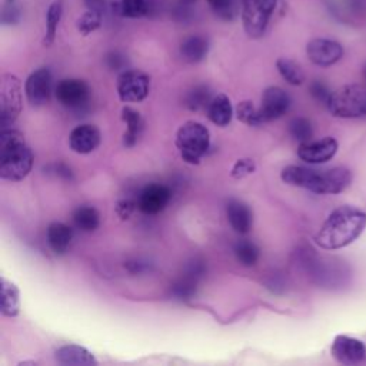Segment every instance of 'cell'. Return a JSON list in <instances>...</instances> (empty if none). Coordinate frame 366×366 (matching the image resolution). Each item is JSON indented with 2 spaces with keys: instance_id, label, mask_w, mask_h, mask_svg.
Masks as SVG:
<instances>
[{
  "instance_id": "obj_1",
  "label": "cell",
  "mask_w": 366,
  "mask_h": 366,
  "mask_svg": "<svg viewBox=\"0 0 366 366\" xmlns=\"http://www.w3.org/2000/svg\"><path fill=\"white\" fill-rule=\"evenodd\" d=\"M366 229V212L343 204L330 212L315 234V243L325 250H337L352 244Z\"/></svg>"
},
{
  "instance_id": "obj_2",
  "label": "cell",
  "mask_w": 366,
  "mask_h": 366,
  "mask_svg": "<svg viewBox=\"0 0 366 366\" xmlns=\"http://www.w3.org/2000/svg\"><path fill=\"white\" fill-rule=\"evenodd\" d=\"M280 179L286 184L302 187L316 194H337L350 186L353 174L352 170L345 166L312 169L299 164H289L282 169Z\"/></svg>"
},
{
  "instance_id": "obj_3",
  "label": "cell",
  "mask_w": 366,
  "mask_h": 366,
  "mask_svg": "<svg viewBox=\"0 0 366 366\" xmlns=\"http://www.w3.org/2000/svg\"><path fill=\"white\" fill-rule=\"evenodd\" d=\"M33 167V153L21 132L13 126L0 133V177L9 182L23 180Z\"/></svg>"
},
{
  "instance_id": "obj_4",
  "label": "cell",
  "mask_w": 366,
  "mask_h": 366,
  "mask_svg": "<svg viewBox=\"0 0 366 366\" xmlns=\"http://www.w3.org/2000/svg\"><path fill=\"white\" fill-rule=\"evenodd\" d=\"M210 146L209 129L194 120L183 123L176 133V147L189 164H199Z\"/></svg>"
},
{
  "instance_id": "obj_5",
  "label": "cell",
  "mask_w": 366,
  "mask_h": 366,
  "mask_svg": "<svg viewBox=\"0 0 366 366\" xmlns=\"http://www.w3.org/2000/svg\"><path fill=\"white\" fill-rule=\"evenodd\" d=\"M332 116L340 119H357L366 116V86L350 83L332 92L327 103Z\"/></svg>"
},
{
  "instance_id": "obj_6",
  "label": "cell",
  "mask_w": 366,
  "mask_h": 366,
  "mask_svg": "<svg viewBox=\"0 0 366 366\" xmlns=\"http://www.w3.org/2000/svg\"><path fill=\"white\" fill-rule=\"evenodd\" d=\"M276 6L277 0H242L240 17L249 37L260 39L266 33Z\"/></svg>"
},
{
  "instance_id": "obj_7",
  "label": "cell",
  "mask_w": 366,
  "mask_h": 366,
  "mask_svg": "<svg viewBox=\"0 0 366 366\" xmlns=\"http://www.w3.org/2000/svg\"><path fill=\"white\" fill-rule=\"evenodd\" d=\"M23 107V94L20 80L11 74L4 73L0 79V126L10 127L17 120Z\"/></svg>"
},
{
  "instance_id": "obj_8",
  "label": "cell",
  "mask_w": 366,
  "mask_h": 366,
  "mask_svg": "<svg viewBox=\"0 0 366 366\" xmlns=\"http://www.w3.org/2000/svg\"><path fill=\"white\" fill-rule=\"evenodd\" d=\"M117 94L124 103L143 102L150 92V79L140 70H124L117 77Z\"/></svg>"
},
{
  "instance_id": "obj_9",
  "label": "cell",
  "mask_w": 366,
  "mask_h": 366,
  "mask_svg": "<svg viewBox=\"0 0 366 366\" xmlns=\"http://www.w3.org/2000/svg\"><path fill=\"white\" fill-rule=\"evenodd\" d=\"M90 87L81 79H63L54 87L57 102L71 110H79L90 100Z\"/></svg>"
},
{
  "instance_id": "obj_10",
  "label": "cell",
  "mask_w": 366,
  "mask_h": 366,
  "mask_svg": "<svg viewBox=\"0 0 366 366\" xmlns=\"http://www.w3.org/2000/svg\"><path fill=\"white\" fill-rule=\"evenodd\" d=\"M330 355L340 365L356 366L365 362L366 346L353 336L337 335L330 345Z\"/></svg>"
},
{
  "instance_id": "obj_11",
  "label": "cell",
  "mask_w": 366,
  "mask_h": 366,
  "mask_svg": "<svg viewBox=\"0 0 366 366\" xmlns=\"http://www.w3.org/2000/svg\"><path fill=\"white\" fill-rule=\"evenodd\" d=\"M343 46L333 39L316 37L306 44V56L315 66L330 67L343 57Z\"/></svg>"
},
{
  "instance_id": "obj_12",
  "label": "cell",
  "mask_w": 366,
  "mask_h": 366,
  "mask_svg": "<svg viewBox=\"0 0 366 366\" xmlns=\"http://www.w3.org/2000/svg\"><path fill=\"white\" fill-rule=\"evenodd\" d=\"M339 143L332 136L320 139H310L305 143H299L297 157L309 164H322L329 162L337 153Z\"/></svg>"
},
{
  "instance_id": "obj_13",
  "label": "cell",
  "mask_w": 366,
  "mask_h": 366,
  "mask_svg": "<svg viewBox=\"0 0 366 366\" xmlns=\"http://www.w3.org/2000/svg\"><path fill=\"white\" fill-rule=\"evenodd\" d=\"M53 77L47 67H40L29 74L24 83V93L29 103L34 107L46 104L51 94Z\"/></svg>"
},
{
  "instance_id": "obj_14",
  "label": "cell",
  "mask_w": 366,
  "mask_h": 366,
  "mask_svg": "<svg viewBox=\"0 0 366 366\" xmlns=\"http://www.w3.org/2000/svg\"><path fill=\"white\" fill-rule=\"evenodd\" d=\"M289 107L290 96L282 87L270 86L262 94L259 112L263 123H267L282 117L289 110Z\"/></svg>"
},
{
  "instance_id": "obj_15",
  "label": "cell",
  "mask_w": 366,
  "mask_h": 366,
  "mask_svg": "<svg viewBox=\"0 0 366 366\" xmlns=\"http://www.w3.org/2000/svg\"><path fill=\"white\" fill-rule=\"evenodd\" d=\"M172 192L160 183H150L137 196V209L144 214H157L169 204Z\"/></svg>"
},
{
  "instance_id": "obj_16",
  "label": "cell",
  "mask_w": 366,
  "mask_h": 366,
  "mask_svg": "<svg viewBox=\"0 0 366 366\" xmlns=\"http://www.w3.org/2000/svg\"><path fill=\"white\" fill-rule=\"evenodd\" d=\"M100 130L90 123L76 126L69 134V146L79 154L92 153L100 144Z\"/></svg>"
},
{
  "instance_id": "obj_17",
  "label": "cell",
  "mask_w": 366,
  "mask_h": 366,
  "mask_svg": "<svg viewBox=\"0 0 366 366\" xmlns=\"http://www.w3.org/2000/svg\"><path fill=\"white\" fill-rule=\"evenodd\" d=\"M226 217L230 227L239 233L246 234L250 232L253 224V214L250 207L237 199H230L226 203Z\"/></svg>"
},
{
  "instance_id": "obj_18",
  "label": "cell",
  "mask_w": 366,
  "mask_h": 366,
  "mask_svg": "<svg viewBox=\"0 0 366 366\" xmlns=\"http://www.w3.org/2000/svg\"><path fill=\"white\" fill-rule=\"evenodd\" d=\"M54 359L63 366H96L97 360L86 347L80 345H63L54 352Z\"/></svg>"
},
{
  "instance_id": "obj_19",
  "label": "cell",
  "mask_w": 366,
  "mask_h": 366,
  "mask_svg": "<svg viewBox=\"0 0 366 366\" xmlns=\"http://www.w3.org/2000/svg\"><path fill=\"white\" fill-rule=\"evenodd\" d=\"M204 272V266L202 262H193L189 267H187V272L184 273V276L182 279H179L173 287H172V293L176 299L179 300H187L190 299L194 292H196V286H197V282L199 279L202 277Z\"/></svg>"
},
{
  "instance_id": "obj_20",
  "label": "cell",
  "mask_w": 366,
  "mask_h": 366,
  "mask_svg": "<svg viewBox=\"0 0 366 366\" xmlns=\"http://www.w3.org/2000/svg\"><path fill=\"white\" fill-rule=\"evenodd\" d=\"M206 113L213 124L220 127L227 126L233 117V107L229 96L224 93L213 96L209 106L206 107Z\"/></svg>"
},
{
  "instance_id": "obj_21",
  "label": "cell",
  "mask_w": 366,
  "mask_h": 366,
  "mask_svg": "<svg viewBox=\"0 0 366 366\" xmlns=\"http://www.w3.org/2000/svg\"><path fill=\"white\" fill-rule=\"evenodd\" d=\"M182 59L187 63H199L209 53V40L200 34H192L183 39L179 47Z\"/></svg>"
},
{
  "instance_id": "obj_22",
  "label": "cell",
  "mask_w": 366,
  "mask_h": 366,
  "mask_svg": "<svg viewBox=\"0 0 366 366\" xmlns=\"http://www.w3.org/2000/svg\"><path fill=\"white\" fill-rule=\"evenodd\" d=\"M46 237L51 252L56 254H63L70 247V243L73 239V230L66 223L53 222L47 227Z\"/></svg>"
},
{
  "instance_id": "obj_23",
  "label": "cell",
  "mask_w": 366,
  "mask_h": 366,
  "mask_svg": "<svg viewBox=\"0 0 366 366\" xmlns=\"http://www.w3.org/2000/svg\"><path fill=\"white\" fill-rule=\"evenodd\" d=\"M0 312L6 317H16L20 313V290L6 277H1Z\"/></svg>"
},
{
  "instance_id": "obj_24",
  "label": "cell",
  "mask_w": 366,
  "mask_h": 366,
  "mask_svg": "<svg viewBox=\"0 0 366 366\" xmlns=\"http://www.w3.org/2000/svg\"><path fill=\"white\" fill-rule=\"evenodd\" d=\"M122 119L126 123V132L123 134V144L126 147H132L137 143L142 130H143V119L140 113L129 106L122 109Z\"/></svg>"
},
{
  "instance_id": "obj_25",
  "label": "cell",
  "mask_w": 366,
  "mask_h": 366,
  "mask_svg": "<svg viewBox=\"0 0 366 366\" xmlns=\"http://www.w3.org/2000/svg\"><path fill=\"white\" fill-rule=\"evenodd\" d=\"M64 10V0H53L46 11V31L43 37V44L50 46L57 34V27L60 24Z\"/></svg>"
},
{
  "instance_id": "obj_26",
  "label": "cell",
  "mask_w": 366,
  "mask_h": 366,
  "mask_svg": "<svg viewBox=\"0 0 366 366\" xmlns=\"http://www.w3.org/2000/svg\"><path fill=\"white\" fill-rule=\"evenodd\" d=\"M73 223L81 232H94L100 224V214L93 206H79L73 213Z\"/></svg>"
},
{
  "instance_id": "obj_27",
  "label": "cell",
  "mask_w": 366,
  "mask_h": 366,
  "mask_svg": "<svg viewBox=\"0 0 366 366\" xmlns=\"http://www.w3.org/2000/svg\"><path fill=\"white\" fill-rule=\"evenodd\" d=\"M276 69L279 74L292 86H300L305 81V73L302 67L292 59L280 57L276 60Z\"/></svg>"
},
{
  "instance_id": "obj_28",
  "label": "cell",
  "mask_w": 366,
  "mask_h": 366,
  "mask_svg": "<svg viewBox=\"0 0 366 366\" xmlns=\"http://www.w3.org/2000/svg\"><path fill=\"white\" fill-rule=\"evenodd\" d=\"M233 252H234V256H236L237 262L244 267L254 266L259 260V256H260V250L256 246V243H253L252 240H247V239L239 240L234 244Z\"/></svg>"
},
{
  "instance_id": "obj_29",
  "label": "cell",
  "mask_w": 366,
  "mask_h": 366,
  "mask_svg": "<svg viewBox=\"0 0 366 366\" xmlns=\"http://www.w3.org/2000/svg\"><path fill=\"white\" fill-rule=\"evenodd\" d=\"M234 114L242 123H244L247 126H260V124H263L259 107H256L253 104V102H250V100L239 102L236 109H234Z\"/></svg>"
},
{
  "instance_id": "obj_30",
  "label": "cell",
  "mask_w": 366,
  "mask_h": 366,
  "mask_svg": "<svg viewBox=\"0 0 366 366\" xmlns=\"http://www.w3.org/2000/svg\"><path fill=\"white\" fill-rule=\"evenodd\" d=\"M212 100V94L209 87L200 84V86H194L184 97V104L187 106V109L197 112L200 109H206L209 106Z\"/></svg>"
},
{
  "instance_id": "obj_31",
  "label": "cell",
  "mask_w": 366,
  "mask_h": 366,
  "mask_svg": "<svg viewBox=\"0 0 366 366\" xmlns=\"http://www.w3.org/2000/svg\"><path fill=\"white\" fill-rule=\"evenodd\" d=\"M287 130H289V134L293 137V140L299 143H305L313 137V126L310 120L302 116L293 117L289 122Z\"/></svg>"
},
{
  "instance_id": "obj_32",
  "label": "cell",
  "mask_w": 366,
  "mask_h": 366,
  "mask_svg": "<svg viewBox=\"0 0 366 366\" xmlns=\"http://www.w3.org/2000/svg\"><path fill=\"white\" fill-rule=\"evenodd\" d=\"M23 9L20 0H3L0 21L3 26H16L21 21Z\"/></svg>"
},
{
  "instance_id": "obj_33",
  "label": "cell",
  "mask_w": 366,
  "mask_h": 366,
  "mask_svg": "<svg viewBox=\"0 0 366 366\" xmlns=\"http://www.w3.org/2000/svg\"><path fill=\"white\" fill-rule=\"evenodd\" d=\"M103 23V13L94 10H86L76 21V27L80 34L89 36L96 31Z\"/></svg>"
},
{
  "instance_id": "obj_34",
  "label": "cell",
  "mask_w": 366,
  "mask_h": 366,
  "mask_svg": "<svg viewBox=\"0 0 366 366\" xmlns=\"http://www.w3.org/2000/svg\"><path fill=\"white\" fill-rule=\"evenodd\" d=\"M119 14L127 19H142L149 14L147 0H120Z\"/></svg>"
},
{
  "instance_id": "obj_35",
  "label": "cell",
  "mask_w": 366,
  "mask_h": 366,
  "mask_svg": "<svg viewBox=\"0 0 366 366\" xmlns=\"http://www.w3.org/2000/svg\"><path fill=\"white\" fill-rule=\"evenodd\" d=\"M207 3L213 13L224 21L233 20V17L236 16L234 0H207Z\"/></svg>"
},
{
  "instance_id": "obj_36",
  "label": "cell",
  "mask_w": 366,
  "mask_h": 366,
  "mask_svg": "<svg viewBox=\"0 0 366 366\" xmlns=\"http://www.w3.org/2000/svg\"><path fill=\"white\" fill-rule=\"evenodd\" d=\"M256 170V163L250 157H242L234 162L230 170V176L233 179H243L249 174H252Z\"/></svg>"
},
{
  "instance_id": "obj_37",
  "label": "cell",
  "mask_w": 366,
  "mask_h": 366,
  "mask_svg": "<svg viewBox=\"0 0 366 366\" xmlns=\"http://www.w3.org/2000/svg\"><path fill=\"white\" fill-rule=\"evenodd\" d=\"M309 92L312 94V97L323 104L327 103L330 94H332V90L327 87V84L322 80H313L309 86Z\"/></svg>"
},
{
  "instance_id": "obj_38",
  "label": "cell",
  "mask_w": 366,
  "mask_h": 366,
  "mask_svg": "<svg viewBox=\"0 0 366 366\" xmlns=\"http://www.w3.org/2000/svg\"><path fill=\"white\" fill-rule=\"evenodd\" d=\"M172 17L177 21H187L192 20L193 17V9H192V3H186L179 0L177 4H174L172 9Z\"/></svg>"
},
{
  "instance_id": "obj_39",
  "label": "cell",
  "mask_w": 366,
  "mask_h": 366,
  "mask_svg": "<svg viewBox=\"0 0 366 366\" xmlns=\"http://www.w3.org/2000/svg\"><path fill=\"white\" fill-rule=\"evenodd\" d=\"M137 207V202H133L130 199H123L117 203L116 206V212L122 219H129L130 214L134 212V209Z\"/></svg>"
},
{
  "instance_id": "obj_40",
  "label": "cell",
  "mask_w": 366,
  "mask_h": 366,
  "mask_svg": "<svg viewBox=\"0 0 366 366\" xmlns=\"http://www.w3.org/2000/svg\"><path fill=\"white\" fill-rule=\"evenodd\" d=\"M49 173H53L54 176L60 177V179H66V180H70L73 177V173L70 170L69 166H66L64 163H53L47 167Z\"/></svg>"
},
{
  "instance_id": "obj_41",
  "label": "cell",
  "mask_w": 366,
  "mask_h": 366,
  "mask_svg": "<svg viewBox=\"0 0 366 366\" xmlns=\"http://www.w3.org/2000/svg\"><path fill=\"white\" fill-rule=\"evenodd\" d=\"M106 61H107V66L113 70H119L122 67H124L126 64V57L119 53V51H110L107 56H106Z\"/></svg>"
},
{
  "instance_id": "obj_42",
  "label": "cell",
  "mask_w": 366,
  "mask_h": 366,
  "mask_svg": "<svg viewBox=\"0 0 366 366\" xmlns=\"http://www.w3.org/2000/svg\"><path fill=\"white\" fill-rule=\"evenodd\" d=\"M83 1H84V4L87 6L89 10L104 13V9H106V1L104 0H83Z\"/></svg>"
},
{
  "instance_id": "obj_43",
  "label": "cell",
  "mask_w": 366,
  "mask_h": 366,
  "mask_svg": "<svg viewBox=\"0 0 366 366\" xmlns=\"http://www.w3.org/2000/svg\"><path fill=\"white\" fill-rule=\"evenodd\" d=\"M363 77H365V81H366V64H365V67H363Z\"/></svg>"
},
{
  "instance_id": "obj_44",
  "label": "cell",
  "mask_w": 366,
  "mask_h": 366,
  "mask_svg": "<svg viewBox=\"0 0 366 366\" xmlns=\"http://www.w3.org/2000/svg\"><path fill=\"white\" fill-rule=\"evenodd\" d=\"M182 1H186V3H192V4H193L196 0H182Z\"/></svg>"
}]
</instances>
